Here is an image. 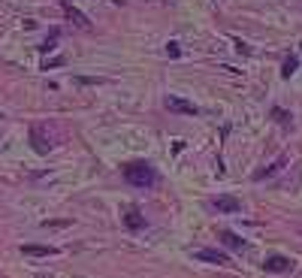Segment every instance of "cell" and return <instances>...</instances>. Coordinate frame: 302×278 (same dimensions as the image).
<instances>
[{
    "label": "cell",
    "instance_id": "obj_1",
    "mask_svg": "<svg viewBox=\"0 0 302 278\" xmlns=\"http://www.w3.org/2000/svg\"><path fill=\"white\" fill-rule=\"evenodd\" d=\"M124 178H127V184H133V188H151V184L157 181V173H154V167H151L148 160H133V164L124 167Z\"/></svg>",
    "mask_w": 302,
    "mask_h": 278
},
{
    "label": "cell",
    "instance_id": "obj_9",
    "mask_svg": "<svg viewBox=\"0 0 302 278\" xmlns=\"http://www.w3.org/2000/svg\"><path fill=\"white\" fill-rule=\"evenodd\" d=\"M64 12H67V15L73 18V21H76V25H79V28H91V21H88V18H85V15L79 12V9H73L69 3H64Z\"/></svg>",
    "mask_w": 302,
    "mask_h": 278
},
{
    "label": "cell",
    "instance_id": "obj_6",
    "mask_svg": "<svg viewBox=\"0 0 302 278\" xmlns=\"http://www.w3.org/2000/svg\"><path fill=\"white\" fill-rule=\"evenodd\" d=\"M124 224H127L130 230H142V227H145V215H139L136 208H127V212H124Z\"/></svg>",
    "mask_w": 302,
    "mask_h": 278
},
{
    "label": "cell",
    "instance_id": "obj_3",
    "mask_svg": "<svg viewBox=\"0 0 302 278\" xmlns=\"http://www.w3.org/2000/svg\"><path fill=\"white\" fill-rule=\"evenodd\" d=\"M263 269L266 272H287V269H293V260L284 257V254H269L263 260Z\"/></svg>",
    "mask_w": 302,
    "mask_h": 278
},
{
    "label": "cell",
    "instance_id": "obj_7",
    "mask_svg": "<svg viewBox=\"0 0 302 278\" xmlns=\"http://www.w3.org/2000/svg\"><path fill=\"white\" fill-rule=\"evenodd\" d=\"M31 136H34V148L39 151V154H45V151L52 148V142H45V133H42V127H34V130H31Z\"/></svg>",
    "mask_w": 302,
    "mask_h": 278
},
{
    "label": "cell",
    "instance_id": "obj_12",
    "mask_svg": "<svg viewBox=\"0 0 302 278\" xmlns=\"http://www.w3.org/2000/svg\"><path fill=\"white\" fill-rule=\"evenodd\" d=\"M58 36H61V31H58V28H55V31H52V34L45 36V42H42V45H39V49H42V52H52V49H55V45H58Z\"/></svg>",
    "mask_w": 302,
    "mask_h": 278
},
{
    "label": "cell",
    "instance_id": "obj_2",
    "mask_svg": "<svg viewBox=\"0 0 302 278\" xmlns=\"http://www.w3.org/2000/svg\"><path fill=\"white\" fill-rule=\"evenodd\" d=\"M208 208H215V212H221V215H236V212H242V206H239L236 197H215V200H208Z\"/></svg>",
    "mask_w": 302,
    "mask_h": 278
},
{
    "label": "cell",
    "instance_id": "obj_11",
    "mask_svg": "<svg viewBox=\"0 0 302 278\" xmlns=\"http://www.w3.org/2000/svg\"><path fill=\"white\" fill-rule=\"evenodd\" d=\"M284 164H287V157H281V160H278V164H272V167H269V170H260V173H254V178H257V181H260V178H266V175L278 173V170H281V167H284Z\"/></svg>",
    "mask_w": 302,
    "mask_h": 278
},
{
    "label": "cell",
    "instance_id": "obj_14",
    "mask_svg": "<svg viewBox=\"0 0 302 278\" xmlns=\"http://www.w3.org/2000/svg\"><path fill=\"white\" fill-rule=\"evenodd\" d=\"M272 115H275V118H278V121H281V124H287V115H284V112H281V109H272Z\"/></svg>",
    "mask_w": 302,
    "mask_h": 278
},
{
    "label": "cell",
    "instance_id": "obj_8",
    "mask_svg": "<svg viewBox=\"0 0 302 278\" xmlns=\"http://www.w3.org/2000/svg\"><path fill=\"white\" fill-rule=\"evenodd\" d=\"M21 251H25L28 257H49V254H55L58 248H45V245H25Z\"/></svg>",
    "mask_w": 302,
    "mask_h": 278
},
{
    "label": "cell",
    "instance_id": "obj_13",
    "mask_svg": "<svg viewBox=\"0 0 302 278\" xmlns=\"http://www.w3.org/2000/svg\"><path fill=\"white\" fill-rule=\"evenodd\" d=\"M296 64H299L296 58H287V61H284V70H281V73H284V76H290V73L296 70Z\"/></svg>",
    "mask_w": 302,
    "mask_h": 278
},
{
    "label": "cell",
    "instance_id": "obj_5",
    "mask_svg": "<svg viewBox=\"0 0 302 278\" xmlns=\"http://www.w3.org/2000/svg\"><path fill=\"white\" fill-rule=\"evenodd\" d=\"M167 106L172 109V112H181V115H197V112H200L194 103H188V100H181V97H175V94L167 97Z\"/></svg>",
    "mask_w": 302,
    "mask_h": 278
},
{
    "label": "cell",
    "instance_id": "obj_4",
    "mask_svg": "<svg viewBox=\"0 0 302 278\" xmlns=\"http://www.w3.org/2000/svg\"><path fill=\"white\" fill-rule=\"evenodd\" d=\"M194 257L205 260V263H218V266H227L230 263V257L224 251H215V248H200V251H194Z\"/></svg>",
    "mask_w": 302,
    "mask_h": 278
},
{
    "label": "cell",
    "instance_id": "obj_10",
    "mask_svg": "<svg viewBox=\"0 0 302 278\" xmlns=\"http://www.w3.org/2000/svg\"><path fill=\"white\" fill-rule=\"evenodd\" d=\"M218 236H221V242L230 245V248H245V239H239V236H236V233H230V230H221Z\"/></svg>",
    "mask_w": 302,
    "mask_h": 278
}]
</instances>
